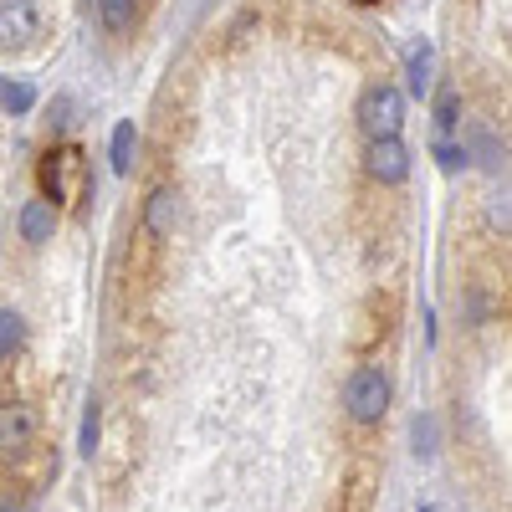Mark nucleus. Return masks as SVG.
I'll use <instances>...</instances> for the list:
<instances>
[{"label":"nucleus","instance_id":"obj_1","mask_svg":"<svg viewBox=\"0 0 512 512\" xmlns=\"http://www.w3.org/2000/svg\"><path fill=\"white\" fill-rule=\"evenodd\" d=\"M359 123H364L369 139L400 134V123H405V98H400L395 82H374V88H364V98H359Z\"/></svg>","mask_w":512,"mask_h":512},{"label":"nucleus","instance_id":"obj_2","mask_svg":"<svg viewBox=\"0 0 512 512\" xmlns=\"http://www.w3.org/2000/svg\"><path fill=\"white\" fill-rule=\"evenodd\" d=\"M344 405L359 425H374L384 410H390V379L379 369H354L349 384H344Z\"/></svg>","mask_w":512,"mask_h":512},{"label":"nucleus","instance_id":"obj_3","mask_svg":"<svg viewBox=\"0 0 512 512\" xmlns=\"http://www.w3.org/2000/svg\"><path fill=\"white\" fill-rule=\"evenodd\" d=\"M41 190L47 200H77L82 195V149H52L41 159Z\"/></svg>","mask_w":512,"mask_h":512},{"label":"nucleus","instance_id":"obj_4","mask_svg":"<svg viewBox=\"0 0 512 512\" xmlns=\"http://www.w3.org/2000/svg\"><path fill=\"white\" fill-rule=\"evenodd\" d=\"M36 446V410L21 400H0V456L21 461Z\"/></svg>","mask_w":512,"mask_h":512},{"label":"nucleus","instance_id":"obj_5","mask_svg":"<svg viewBox=\"0 0 512 512\" xmlns=\"http://www.w3.org/2000/svg\"><path fill=\"white\" fill-rule=\"evenodd\" d=\"M369 175L379 185H400L410 175V149L400 144V134H384V139H369Z\"/></svg>","mask_w":512,"mask_h":512},{"label":"nucleus","instance_id":"obj_6","mask_svg":"<svg viewBox=\"0 0 512 512\" xmlns=\"http://www.w3.org/2000/svg\"><path fill=\"white\" fill-rule=\"evenodd\" d=\"M36 6L31 0H0V41L6 47H21V41H31L36 36Z\"/></svg>","mask_w":512,"mask_h":512},{"label":"nucleus","instance_id":"obj_7","mask_svg":"<svg viewBox=\"0 0 512 512\" xmlns=\"http://www.w3.org/2000/svg\"><path fill=\"white\" fill-rule=\"evenodd\" d=\"M175 226H180V195L164 185V190H154L144 200V231L164 241V236H175Z\"/></svg>","mask_w":512,"mask_h":512},{"label":"nucleus","instance_id":"obj_8","mask_svg":"<svg viewBox=\"0 0 512 512\" xmlns=\"http://www.w3.org/2000/svg\"><path fill=\"white\" fill-rule=\"evenodd\" d=\"M52 231H57V205H52V200H26V205H21V241L47 246Z\"/></svg>","mask_w":512,"mask_h":512},{"label":"nucleus","instance_id":"obj_9","mask_svg":"<svg viewBox=\"0 0 512 512\" xmlns=\"http://www.w3.org/2000/svg\"><path fill=\"white\" fill-rule=\"evenodd\" d=\"M431 67H436L431 41H410V52H405V77H410V93H415V98L431 93Z\"/></svg>","mask_w":512,"mask_h":512},{"label":"nucleus","instance_id":"obj_10","mask_svg":"<svg viewBox=\"0 0 512 512\" xmlns=\"http://www.w3.org/2000/svg\"><path fill=\"white\" fill-rule=\"evenodd\" d=\"M134 154H139V128L134 123H118L113 128V144H108V159H113V175H128L134 169Z\"/></svg>","mask_w":512,"mask_h":512},{"label":"nucleus","instance_id":"obj_11","mask_svg":"<svg viewBox=\"0 0 512 512\" xmlns=\"http://www.w3.org/2000/svg\"><path fill=\"white\" fill-rule=\"evenodd\" d=\"M98 21H103L113 36H123L128 26H134V0H98Z\"/></svg>","mask_w":512,"mask_h":512},{"label":"nucleus","instance_id":"obj_12","mask_svg":"<svg viewBox=\"0 0 512 512\" xmlns=\"http://www.w3.org/2000/svg\"><path fill=\"white\" fill-rule=\"evenodd\" d=\"M21 338H26L21 313H0V359H11V354L21 349Z\"/></svg>","mask_w":512,"mask_h":512},{"label":"nucleus","instance_id":"obj_13","mask_svg":"<svg viewBox=\"0 0 512 512\" xmlns=\"http://www.w3.org/2000/svg\"><path fill=\"white\" fill-rule=\"evenodd\" d=\"M36 103V93L26 88V82H6L0 77V108H11V113H26Z\"/></svg>","mask_w":512,"mask_h":512},{"label":"nucleus","instance_id":"obj_14","mask_svg":"<svg viewBox=\"0 0 512 512\" xmlns=\"http://www.w3.org/2000/svg\"><path fill=\"white\" fill-rule=\"evenodd\" d=\"M369 497H374V487H369V477L359 472V477L349 482V502H344V512H369Z\"/></svg>","mask_w":512,"mask_h":512},{"label":"nucleus","instance_id":"obj_15","mask_svg":"<svg viewBox=\"0 0 512 512\" xmlns=\"http://www.w3.org/2000/svg\"><path fill=\"white\" fill-rule=\"evenodd\" d=\"M93 446H98V405H88V415H82V451L93 456Z\"/></svg>","mask_w":512,"mask_h":512},{"label":"nucleus","instance_id":"obj_16","mask_svg":"<svg viewBox=\"0 0 512 512\" xmlns=\"http://www.w3.org/2000/svg\"><path fill=\"white\" fill-rule=\"evenodd\" d=\"M487 221H492V231H502V236H507V195H497V200L487 205Z\"/></svg>","mask_w":512,"mask_h":512},{"label":"nucleus","instance_id":"obj_17","mask_svg":"<svg viewBox=\"0 0 512 512\" xmlns=\"http://www.w3.org/2000/svg\"><path fill=\"white\" fill-rule=\"evenodd\" d=\"M436 123H441V128L456 123V93H441V103H436Z\"/></svg>","mask_w":512,"mask_h":512},{"label":"nucleus","instance_id":"obj_18","mask_svg":"<svg viewBox=\"0 0 512 512\" xmlns=\"http://www.w3.org/2000/svg\"><path fill=\"white\" fill-rule=\"evenodd\" d=\"M359 6H374V0H359Z\"/></svg>","mask_w":512,"mask_h":512}]
</instances>
